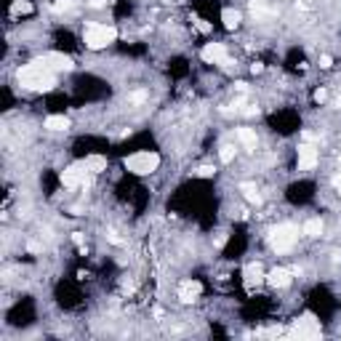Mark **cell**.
Returning a JSON list of instances; mask_svg holds the SVG:
<instances>
[{"instance_id": "6da1fadb", "label": "cell", "mask_w": 341, "mask_h": 341, "mask_svg": "<svg viewBox=\"0 0 341 341\" xmlns=\"http://www.w3.org/2000/svg\"><path fill=\"white\" fill-rule=\"evenodd\" d=\"M19 83L30 91H51L56 86V77H54L51 69H45L43 64L32 62V64L19 69Z\"/></svg>"}, {"instance_id": "7a4b0ae2", "label": "cell", "mask_w": 341, "mask_h": 341, "mask_svg": "<svg viewBox=\"0 0 341 341\" xmlns=\"http://www.w3.org/2000/svg\"><path fill=\"white\" fill-rule=\"evenodd\" d=\"M83 40L91 51H99V48H107L110 43L117 40V30L112 24H88L83 32Z\"/></svg>"}, {"instance_id": "3957f363", "label": "cell", "mask_w": 341, "mask_h": 341, "mask_svg": "<svg viewBox=\"0 0 341 341\" xmlns=\"http://www.w3.org/2000/svg\"><path fill=\"white\" fill-rule=\"evenodd\" d=\"M158 168H160V155H155V152H136V155L125 158V171L136 176H149Z\"/></svg>"}, {"instance_id": "277c9868", "label": "cell", "mask_w": 341, "mask_h": 341, "mask_svg": "<svg viewBox=\"0 0 341 341\" xmlns=\"http://www.w3.org/2000/svg\"><path fill=\"white\" fill-rule=\"evenodd\" d=\"M296 240H299V227H293V224H280L269 232V245H272L277 253L291 251L293 245H296Z\"/></svg>"}, {"instance_id": "5b68a950", "label": "cell", "mask_w": 341, "mask_h": 341, "mask_svg": "<svg viewBox=\"0 0 341 341\" xmlns=\"http://www.w3.org/2000/svg\"><path fill=\"white\" fill-rule=\"evenodd\" d=\"M88 168L86 163H75V166H69L62 171V184L64 187H91V179H88Z\"/></svg>"}, {"instance_id": "8992f818", "label": "cell", "mask_w": 341, "mask_h": 341, "mask_svg": "<svg viewBox=\"0 0 341 341\" xmlns=\"http://www.w3.org/2000/svg\"><path fill=\"white\" fill-rule=\"evenodd\" d=\"M293 336H299V338H320V323H317V317L312 312L301 314L296 320V325H293Z\"/></svg>"}, {"instance_id": "52a82bcc", "label": "cell", "mask_w": 341, "mask_h": 341, "mask_svg": "<svg viewBox=\"0 0 341 341\" xmlns=\"http://www.w3.org/2000/svg\"><path fill=\"white\" fill-rule=\"evenodd\" d=\"M35 62L43 64L45 69H51V72H69V69H72V59L67 54H59V51H51L40 59H35Z\"/></svg>"}, {"instance_id": "ba28073f", "label": "cell", "mask_w": 341, "mask_h": 341, "mask_svg": "<svg viewBox=\"0 0 341 341\" xmlns=\"http://www.w3.org/2000/svg\"><path fill=\"white\" fill-rule=\"evenodd\" d=\"M317 166V149L307 142L299 147V171H312Z\"/></svg>"}, {"instance_id": "9c48e42d", "label": "cell", "mask_w": 341, "mask_h": 341, "mask_svg": "<svg viewBox=\"0 0 341 341\" xmlns=\"http://www.w3.org/2000/svg\"><path fill=\"white\" fill-rule=\"evenodd\" d=\"M200 293H203V285H200L197 280H187V283L179 285V299H181L184 304L197 301V299H200Z\"/></svg>"}, {"instance_id": "30bf717a", "label": "cell", "mask_w": 341, "mask_h": 341, "mask_svg": "<svg viewBox=\"0 0 341 341\" xmlns=\"http://www.w3.org/2000/svg\"><path fill=\"white\" fill-rule=\"evenodd\" d=\"M203 59L208 64H221L227 59V48H224V43H208L205 48H203Z\"/></svg>"}, {"instance_id": "8fae6325", "label": "cell", "mask_w": 341, "mask_h": 341, "mask_svg": "<svg viewBox=\"0 0 341 341\" xmlns=\"http://www.w3.org/2000/svg\"><path fill=\"white\" fill-rule=\"evenodd\" d=\"M267 280H269V285H272V288H288L291 280H293V272H291V269L277 267V269H272V272L267 275Z\"/></svg>"}, {"instance_id": "7c38bea8", "label": "cell", "mask_w": 341, "mask_h": 341, "mask_svg": "<svg viewBox=\"0 0 341 341\" xmlns=\"http://www.w3.org/2000/svg\"><path fill=\"white\" fill-rule=\"evenodd\" d=\"M245 288H253V285H258L264 280V272H261V264H248L245 267Z\"/></svg>"}, {"instance_id": "4fadbf2b", "label": "cell", "mask_w": 341, "mask_h": 341, "mask_svg": "<svg viewBox=\"0 0 341 341\" xmlns=\"http://www.w3.org/2000/svg\"><path fill=\"white\" fill-rule=\"evenodd\" d=\"M221 21H224V27H227V30H234V27L240 24V11L224 8V11H221Z\"/></svg>"}, {"instance_id": "5bb4252c", "label": "cell", "mask_w": 341, "mask_h": 341, "mask_svg": "<svg viewBox=\"0 0 341 341\" xmlns=\"http://www.w3.org/2000/svg\"><path fill=\"white\" fill-rule=\"evenodd\" d=\"M45 128H48V131H67L69 120H67L64 115H51L48 120H45Z\"/></svg>"}, {"instance_id": "9a60e30c", "label": "cell", "mask_w": 341, "mask_h": 341, "mask_svg": "<svg viewBox=\"0 0 341 341\" xmlns=\"http://www.w3.org/2000/svg\"><path fill=\"white\" fill-rule=\"evenodd\" d=\"M86 168H88L91 173H101L104 168H107V158H101V155H91V158H86Z\"/></svg>"}, {"instance_id": "2e32d148", "label": "cell", "mask_w": 341, "mask_h": 341, "mask_svg": "<svg viewBox=\"0 0 341 341\" xmlns=\"http://www.w3.org/2000/svg\"><path fill=\"white\" fill-rule=\"evenodd\" d=\"M238 139H240V144L245 147V149H256V134L251 131V128H240V131H238Z\"/></svg>"}, {"instance_id": "e0dca14e", "label": "cell", "mask_w": 341, "mask_h": 341, "mask_svg": "<svg viewBox=\"0 0 341 341\" xmlns=\"http://www.w3.org/2000/svg\"><path fill=\"white\" fill-rule=\"evenodd\" d=\"M304 234H307V238H320L323 234V221L320 219H309L307 224H304Z\"/></svg>"}, {"instance_id": "ac0fdd59", "label": "cell", "mask_w": 341, "mask_h": 341, "mask_svg": "<svg viewBox=\"0 0 341 341\" xmlns=\"http://www.w3.org/2000/svg\"><path fill=\"white\" fill-rule=\"evenodd\" d=\"M35 11V6L30 3V0H16L14 6H11V14L14 16H19V14H32Z\"/></svg>"}, {"instance_id": "d6986e66", "label": "cell", "mask_w": 341, "mask_h": 341, "mask_svg": "<svg viewBox=\"0 0 341 341\" xmlns=\"http://www.w3.org/2000/svg\"><path fill=\"white\" fill-rule=\"evenodd\" d=\"M240 190L245 192V197H248V203H253V205H258V203H261V195L256 192V187H253V184H248V181H245V184H240Z\"/></svg>"}, {"instance_id": "ffe728a7", "label": "cell", "mask_w": 341, "mask_h": 341, "mask_svg": "<svg viewBox=\"0 0 341 341\" xmlns=\"http://www.w3.org/2000/svg\"><path fill=\"white\" fill-rule=\"evenodd\" d=\"M251 8L258 11V14H272V8L267 6V0H251Z\"/></svg>"}, {"instance_id": "44dd1931", "label": "cell", "mask_w": 341, "mask_h": 341, "mask_svg": "<svg viewBox=\"0 0 341 341\" xmlns=\"http://www.w3.org/2000/svg\"><path fill=\"white\" fill-rule=\"evenodd\" d=\"M219 155H221V160H224V163H232V158H234V147H232V144H221V152H219Z\"/></svg>"}, {"instance_id": "7402d4cb", "label": "cell", "mask_w": 341, "mask_h": 341, "mask_svg": "<svg viewBox=\"0 0 341 341\" xmlns=\"http://www.w3.org/2000/svg\"><path fill=\"white\" fill-rule=\"evenodd\" d=\"M69 8H75V0H56L54 3V11H69Z\"/></svg>"}, {"instance_id": "603a6c76", "label": "cell", "mask_w": 341, "mask_h": 341, "mask_svg": "<svg viewBox=\"0 0 341 341\" xmlns=\"http://www.w3.org/2000/svg\"><path fill=\"white\" fill-rule=\"evenodd\" d=\"M197 176H200V179H211V176H214V168H211V166H200Z\"/></svg>"}, {"instance_id": "cb8c5ba5", "label": "cell", "mask_w": 341, "mask_h": 341, "mask_svg": "<svg viewBox=\"0 0 341 341\" xmlns=\"http://www.w3.org/2000/svg\"><path fill=\"white\" fill-rule=\"evenodd\" d=\"M107 240L115 243V245H120V243H123V240H120V234H117L115 229H107Z\"/></svg>"}, {"instance_id": "d4e9b609", "label": "cell", "mask_w": 341, "mask_h": 341, "mask_svg": "<svg viewBox=\"0 0 341 341\" xmlns=\"http://www.w3.org/2000/svg\"><path fill=\"white\" fill-rule=\"evenodd\" d=\"M331 64H333V59L328 56V54H323V56H320V67H323V69H328Z\"/></svg>"}, {"instance_id": "484cf974", "label": "cell", "mask_w": 341, "mask_h": 341, "mask_svg": "<svg viewBox=\"0 0 341 341\" xmlns=\"http://www.w3.org/2000/svg\"><path fill=\"white\" fill-rule=\"evenodd\" d=\"M214 243H216V248H221V245H224V243H227V232H219Z\"/></svg>"}, {"instance_id": "4316f807", "label": "cell", "mask_w": 341, "mask_h": 341, "mask_svg": "<svg viewBox=\"0 0 341 341\" xmlns=\"http://www.w3.org/2000/svg\"><path fill=\"white\" fill-rule=\"evenodd\" d=\"M195 24H197L200 32H208V30H211V24H208V21H203V19H195Z\"/></svg>"}, {"instance_id": "83f0119b", "label": "cell", "mask_w": 341, "mask_h": 341, "mask_svg": "<svg viewBox=\"0 0 341 341\" xmlns=\"http://www.w3.org/2000/svg\"><path fill=\"white\" fill-rule=\"evenodd\" d=\"M325 99H328V93H325L323 88H320V91H314V101H317V104H323Z\"/></svg>"}, {"instance_id": "f1b7e54d", "label": "cell", "mask_w": 341, "mask_h": 341, "mask_svg": "<svg viewBox=\"0 0 341 341\" xmlns=\"http://www.w3.org/2000/svg\"><path fill=\"white\" fill-rule=\"evenodd\" d=\"M104 3H107V0H91L88 6H91V8H104Z\"/></svg>"}, {"instance_id": "f546056e", "label": "cell", "mask_w": 341, "mask_h": 341, "mask_svg": "<svg viewBox=\"0 0 341 341\" xmlns=\"http://www.w3.org/2000/svg\"><path fill=\"white\" fill-rule=\"evenodd\" d=\"M131 101H134V104H139V101H144V93H142V91H139V93H134V96H131Z\"/></svg>"}, {"instance_id": "4dcf8cb0", "label": "cell", "mask_w": 341, "mask_h": 341, "mask_svg": "<svg viewBox=\"0 0 341 341\" xmlns=\"http://www.w3.org/2000/svg\"><path fill=\"white\" fill-rule=\"evenodd\" d=\"M251 72H253V75H258V72H264V67H261V64H258V62H256V64L251 67Z\"/></svg>"}, {"instance_id": "1f68e13d", "label": "cell", "mask_w": 341, "mask_h": 341, "mask_svg": "<svg viewBox=\"0 0 341 341\" xmlns=\"http://www.w3.org/2000/svg\"><path fill=\"white\" fill-rule=\"evenodd\" d=\"M245 115H248V117H253V115H258V107H248V110H245Z\"/></svg>"}, {"instance_id": "d6a6232c", "label": "cell", "mask_w": 341, "mask_h": 341, "mask_svg": "<svg viewBox=\"0 0 341 341\" xmlns=\"http://www.w3.org/2000/svg\"><path fill=\"white\" fill-rule=\"evenodd\" d=\"M333 187H336V190L341 192V173H338V176H336V179H333Z\"/></svg>"}]
</instances>
